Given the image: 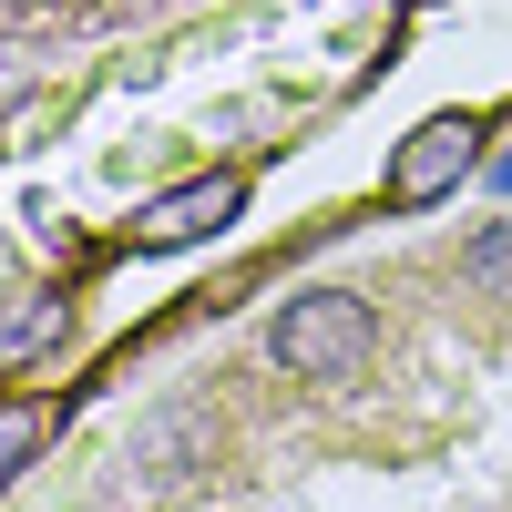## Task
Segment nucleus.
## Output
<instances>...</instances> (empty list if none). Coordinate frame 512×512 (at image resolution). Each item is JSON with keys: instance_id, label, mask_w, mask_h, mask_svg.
Wrapping results in <instances>:
<instances>
[{"instance_id": "nucleus-5", "label": "nucleus", "mask_w": 512, "mask_h": 512, "mask_svg": "<svg viewBox=\"0 0 512 512\" xmlns=\"http://www.w3.org/2000/svg\"><path fill=\"white\" fill-rule=\"evenodd\" d=\"M41 431H52V420H41V400H0V492H11L31 461H41Z\"/></svg>"}, {"instance_id": "nucleus-6", "label": "nucleus", "mask_w": 512, "mask_h": 512, "mask_svg": "<svg viewBox=\"0 0 512 512\" xmlns=\"http://www.w3.org/2000/svg\"><path fill=\"white\" fill-rule=\"evenodd\" d=\"M52 338H62V308L41 297V308H21L11 328H0V359H31V349H52Z\"/></svg>"}, {"instance_id": "nucleus-3", "label": "nucleus", "mask_w": 512, "mask_h": 512, "mask_svg": "<svg viewBox=\"0 0 512 512\" xmlns=\"http://www.w3.org/2000/svg\"><path fill=\"white\" fill-rule=\"evenodd\" d=\"M236 205H246V175L164 185L144 216H134V246H144V256H185V246H205V236H226V226H236Z\"/></svg>"}, {"instance_id": "nucleus-1", "label": "nucleus", "mask_w": 512, "mask_h": 512, "mask_svg": "<svg viewBox=\"0 0 512 512\" xmlns=\"http://www.w3.org/2000/svg\"><path fill=\"white\" fill-rule=\"evenodd\" d=\"M267 359L287 379H308V390H349V379H369V359H379L369 297H349V287H297L287 308L267 318Z\"/></svg>"}, {"instance_id": "nucleus-4", "label": "nucleus", "mask_w": 512, "mask_h": 512, "mask_svg": "<svg viewBox=\"0 0 512 512\" xmlns=\"http://www.w3.org/2000/svg\"><path fill=\"white\" fill-rule=\"evenodd\" d=\"M461 287H472V297H512V216L461 246Z\"/></svg>"}, {"instance_id": "nucleus-2", "label": "nucleus", "mask_w": 512, "mask_h": 512, "mask_svg": "<svg viewBox=\"0 0 512 512\" xmlns=\"http://www.w3.org/2000/svg\"><path fill=\"white\" fill-rule=\"evenodd\" d=\"M472 164H482V113H431V123H410V134H400L379 195H390V216H420V205L461 195V175H472Z\"/></svg>"}]
</instances>
